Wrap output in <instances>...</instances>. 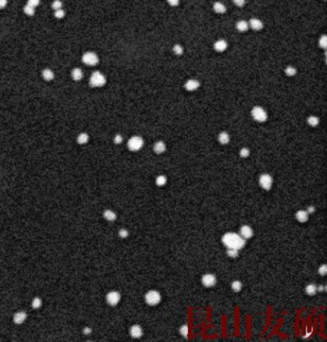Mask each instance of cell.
Segmentation results:
<instances>
[{"mask_svg":"<svg viewBox=\"0 0 327 342\" xmlns=\"http://www.w3.org/2000/svg\"><path fill=\"white\" fill-rule=\"evenodd\" d=\"M222 242L227 248H234V249H241L246 244V240L237 233L228 232L225 234L222 238Z\"/></svg>","mask_w":327,"mask_h":342,"instance_id":"1","label":"cell"},{"mask_svg":"<svg viewBox=\"0 0 327 342\" xmlns=\"http://www.w3.org/2000/svg\"><path fill=\"white\" fill-rule=\"evenodd\" d=\"M161 300L160 293L156 290H150L146 293L145 295V301L146 303L150 306H156L157 305Z\"/></svg>","mask_w":327,"mask_h":342,"instance_id":"2","label":"cell"},{"mask_svg":"<svg viewBox=\"0 0 327 342\" xmlns=\"http://www.w3.org/2000/svg\"><path fill=\"white\" fill-rule=\"evenodd\" d=\"M251 116L255 121H257L259 123L265 122L268 119L267 112L260 107H254L251 110Z\"/></svg>","mask_w":327,"mask_h":342,"instance_id":"3","label":"cell"},{"mask_svg":"<svg viewBox=\"0 0 327 342\" xmlns=\"http://www.w3.org/2000/svg\"><path fill=\"white\" fill-rule=\"evenodd\" d=\"M143 145H144V141L140 136H132L128 141V148L132 152H137L143 147Z\"/></svg>","mask_w":327,"mask_h":342,"instance_id":"4","label":"cell"},{"mask_svg":"<svg viewBox=\"0 0 327 342\" xmlns=\"http://www.w3.org/2000/svg\"><path fill=\"white\" fill-rule=\"evenodd\" d=\"M89 83H90V85L91 86H94V87L102 86V85H104V84H106V78H105V76H104L102 73L96 71V72H94L91 75Z\"/></svg>","mask_w":327,"mask_h":342,"instance_id":"5","label":"cell"},{"mask_svg":"<svg viewBox=\"0 0 327 342\" xmlns=\"http://www.w3.org/2000/svg\"><path fill=\"white\" fill-rule=\"evenodd\" d=\"M83 61L87 65H96L99 59L98 56L93 52H86L83 56Z\"/></svg>","mask_w":327,"mask_h":342,"instance_id":"6","label":"cell"},{"mask_svg":"<svg viewBox=\"0 0 327 342\" xmlns=\"http://www.w3.org/2000/svg\"><path fill=\"white\" fill-rule=\"evenodd\" d=\"M259 184L263 189L270 190L273 186V177L268 173H263L259 177Z\"/></svg>","mask_w":327,"mask_h":342,"instance_id":"7","label":"cell"},{"mask_svg":"<svg viewBox=\"0 0 327 342\" xmlns=\"http://www.w3.org/2000/svg\"><path fill=\"white\" fill-rule=\"evenodd\" d=\"M106 299H107V302H108V305L116 306L119 302H120L121 295H120V293L117 292V291H110L107 294Z\"/></svg>","mask_w":327,"mask_h":342,"instance_id":"8","label":"cell"},{"mask_svg":"<svg viewBox=\"0 0 327 342\" xmlns=\"http://www.w3.org/2000/svg\"><path fill=\"white\" fill-rule=\"evenodd\" d=\"M202 283L206 288L213 287V286H215L217 283L216 276L213 274H204L202 278Z\"/></svg>","mask_w":327,"mask_h":342,"instance_id":"9","label":"cell"},{"mask_svg":"<svg viewBox=\"0 0 327 342\" xmlns=\"http://www.w3.org/2000/svg\"><path fill=\"white\" fill-rule=\"evenodd\" d=\"M240 235L245 240H248L253 236V230L249 225H244L240 228Z\"/></svg>","mask_w":327,"mask_h":342,"instance_id":"10","label":"cell"},{"mask_svg":"<svg viewBox=\"0 0 327 342\" xmlns=\"http://www.w3.org/2000/svg\"><path fill=\"white\" fill-rule=\"evenodd\" d=\"M184 86L187 91H194L200 87V83L197 80H189L185 83Z\"/></svg>","mask_w":327,"mask_h":342,"instance_id":"11","label":"cell"},{"mask_svg":"<svg viewBox=\"0 0 327 342\" xmlns=\"http://www.w3.org/2000/svg\"><path fill=\"white\" fill-rule=\"evenodd\" d=\"M130 333L133 338H139L143 335V331L139 325H133L130 330Z\"/></svg>","mask_w":327,"mask_h":342,"instance_id":"12","label":"cell"},{"mask_svg":"<svg viewBox=\"0 0 327 342\" xmlns=\"http://www.w3.org/2000/svg\"><path fill=\"white\" fill-rule=\"evenodd\" d=\"M227 48V43L224 39H220V41H216L214 44V49L217 52H224Z\"/></svg>","mask_w":327,"mask_h":342,"instance_id":"13","label":"cell"},{"mask_svg":"<svg viewBox=\"0 0 327 342\" xmlns=\"http://www.w3.org/2000/svg\"><path fill=\"white\" fill-rule=\"evenodd\" d=\"M27 314L24 312H18L14 315V322L15 324H22L25 321Z\"/></svg>","mask_w":327,"mask_h":342,"instance_id":"14","label":"cell"},{"mask_svg":"<svg viewBox=\"0 0 327 342\" xmlns=\"http://www.w3.org/2000/svg\"><path fill=\"white\" fill-rule=\"evenodd\" d=\"M250 26L253 30H255V31H260L261 29H263V26H264V25H263V22L260 19H258V18H252L250 21Z\"/></svg>","mask_w":327,"mask_h":342,"instance_id":"15","label":"cell"},{"mask_svg":"<svg viewBox=\"0 0 327 342\" xmlns=\"http://www.w3.org/2000/svg\"><path fill=\"white\" fill-rule=\"evenodd\" d=\"M296 218L297 220L299 221V222H305L308 220L309 219V214L307 211L305 210H299L298 212H297L296 214Z\"/></svg>","mask_w":327,"mask_h":342,"instance_id":"16","label":"cell"},{"mask_svg":"<svg viewBox=\"0 0 327 342\" xmlns=\"http://www.w3.org/2000/svg\"><path fill=\"white\" fill-rule=\"evenodd\" d=\"M165 150H166V145L162 141H158L154 145V152L156 154H160L164 153Z\"/></svg>","mask_w":327,"mask_h":342,"instance_id":"17","label":"cell"},{"mask_svg":"<svg viewBox=\"0 0 327 342\" xmlns=\"http://www.w3.org/2000/svg\"><path fill=\"white\" fill-rule=\"evenodd\" d=\"M218 140L219 142L221 143L222 145H227L229 143L230 141V137H229V134L227 132H221L219 134V137H218Z\"/></svg>","mask_w":327,"mask_h":342,"instance_id":"18","label":"cell"},{"mask_svg":"<svg viewBox=\"0 0 327 342\" xmlns=\"http://www.w3.org/2000/svg\"><path fill=\"white\" fill-rule=\"evenodd\" d=\"M236 28L239 32H246V31H248V29H249V23L246 21H245V20H240V21L237 22Z\"/></svg>","mask_w":327,"mask_h":342,"instance_id":"19","label":"cell"},{"mask_svg":"<svg viewBox=\"0 0 327 342\" xmlns=\"http://www.w3.org/2000/svg\"><path fill=\"white\" fill-rule=\"evenodd\" d=\"M213 9H214L215 12L218 13V14H224L227 11L226 6L223 4L222 2H216V3H215L214 6H213Z\"/></svg>","mask_w":327,"mask_h":342,"instance_id":"20","label":"cell"},{"mask_svg":"<svg viewBox=\"0 0 327 342\" xmlns=\"http://www.w3.org/2000/svg\"><path fill=\"white\" fill-rule=\"evenodd\" d=\"M104 218L108 221H113L116 220V214L111 210H106L104 212Z\"/></svg>","mask_w":327,"mask_h":342,"instance_id":"21","label":"cell"},{"mask_svg":"<svg viewBox=\"0 0 327 342\" xmlns=\"http://www.w3.org/2000/svg\"><path fill=\"white\" fill-rule=\"evenodd\" d=\"M71 76H72V78L75 80V81H79V80H81L83 78V72H82L81 69L75 68V69H73L72 73H71Z\"/></svg>","mask_w":327,"mask_h":342,"instance_id":"22","label":"cell"},{"mask_svg":"<svg viewBox=\"0 0 327 342\" xmlns=\"http://www.w3.org/2000/svg\"><path fill=\"white\" fill-rule=\"evenodd\" d=\"M42 77H43L44 80H46V81H51V80L54 79L53 71H51L50 69H44L43 72H42Z\"/></svg>","mask_w":327,"mask_h":342,"instance_id":"23","label":"cell"},{"mask_svg":"<svg viewBox=\"0 0 327 342\" xmlns=\"http://www.w3.org/2000/svg\"><path fill=\"white\" fill-rule=\"evenodd\" d=\"M307 123L311 126H317L318 124H320V119H318L317 116H310L307 119Z\"/></svg>","mask_w":327,"mask_h":342,"instance_id":"24","label":"cell"},{"mask_svg":"<svg viewBox=\"0 0 327 342\" xmlns=\"http://www.w3.org/2000/svg\"><path fill=\"white\" fill-rule=\"evenodd\" d=\"M305 291H306L307 294H309V295H315L316 292L317 291V286L314 285V284L308 285L306 287V289H305Z\"/></svg>","mask_w":327,"mask_h":342,"instance_id":"25","label":"cell"},{"mask_svg":"<svg viewBox=\"0 0 327 342\" xmlns=\"http://www.w3.org/2000/svg\"><path fill=\"white\" fill-rule=\"evenodd\" d=\"M89 135H87L86 133H81L78 136V138H77V141H78V143L79 144H85V143H87V141H89Z\"/></svg>","mask_w":327,"mask_h":342,"instance_id":"26","label":"cell"},{"mask_svg":"<svg viewBox=\"0 0 327 342\" xmlns=\"http://www.w3.org/2000/svg\"><path fill=\"white\" fill-rule=\"evenodd\" d=\"M167 182V178L164 176H159L156 179V184L157 186H164Z\"/></svg>","mask_w":327,"mask_h":342,"instance_id":"27","label":"cell"},{"mask_svg":"<svg viewBox=\"0 0 327 342\" xmlns=\"http://www.w3.org/2000/svg\"><path fill=\"white\" fill-rule=\"evenodd\" d=\"M242 287H243V286H242V283L240 281H234V282H232V284H231V288H232V290L235 292L240 291L241 289H242Z\"/></svg>","mask_w":327,"mask_h":342,"instance_id":"28","label":"cell"},{"mask_svg":"<svg viewBox=\"0 0 327 342\" xmlns=\"http://www.w3.org/2000/svg\"><path fill=\"white\" fill-rule=\"evenodd\" d=\"M285 73H286L287 76H289V77L294 76L297 74V69L294 67H293V66H288L285 69Z\"/></svg>","mask_w":327,"mask_h":342,"instance_id":"29","label":"cell"},{"mask_svg":"<svg viewBox=\"0 0 327 342\" xmlns=\"http://www.w3.org/2000/svg\"><path fill=\"white\" fill-rule=\"evenodd\" d=\"M24 13L27 14V15H33L34 14H35V8L34 7H31L30 5H26V6H24Z\"/></svg>","mask_w":327,"mask_h":342,"instance_id":"30","label":"cell"},{"mask_svg":"<svg viewBox=\"0 0 327 342\" xmlns=\"http://www.w3.org/2000/svg\"><path fill=\"white\" fill-rule=\"evenodd\" d=\"M179 332L182 336H184L185 338L188 336V332H189V330H188V326L187 325H183L180 327L179 329Z\"/></svg>","mask_w":327,"mask_h":342,"instance_id":"31","label":"cell"},{"mask_svg":"<svg viewBox=\"0 0 327 342\" xmlns=\"http://www.w3.org/2000/svg\"><path fill=\"white\" fill-rule=\"evenodd\" d=\"M32 306H33V308L34 309H38V308H41V300L39 299V298H35L34 300H33V302H32Z\"/></svg>","mask_w":327,"mask_h":342,"instance_id":"32","label":"cell"},{"mask_svg":"<svg viewBox=\"0 0 327 342\" xmlns=\"http://www.w3.org/2000/svg\"><path fill=\"white\" fill-rule=\"evenodd\" d=\"M227 253V255L229 257H232V258H235V257L238 256V250L234 249V248H228Z\"/></svg>","mask_w":327,"mask_h":342,"instance_id":"33","label":"cell"},{"mask_svg":"<svg viewBox=\"0 0 327 342\" xmlns=\"http://www.w3.org/2000/svg\"><path fill=\"white\" fill-rule=\"evenodd\" d=\"M318 43H320V46L321 47V48L325 49L326 46H327V37H326V36H322L320 38V42Z\"/></svg>","mask_w":327,"mask_h":342,"instance_id":"34","label":"cell"},{"mask_svg":"<svg viewBox=\"0 0 327 342\" xmlns=\"http://www.w3.org/2000/svg\"><path fill=\"white\" fill-rule=\"evenodd\" d=\"M173 51H174V53L176 54V55H179H179H182L183 48H182L180 45H175L174 48H173Z\"/></svg>","mask_w":327,"mask_h":342,"instance_id":"35","label":"cell"},{"mask_svg":"<svg viewBox=\"0 0 327 342\" xmlns=\"http://www.w3.org/2000/svg\"><path fill=\"white\" fill-rule=\"evenodd\" d=\"M317 272H318V274H320V275L324 276V275L327 273V266H326V265H322V266H321L320 268H318V270H317Z\"/></svg>","mask_w":327,"mask_h":342,"instance_id":"36","label":"cell"},{"mask_svg":"<svg viewBox=\"0 0 327 342\" xmlns=\"http://www.w3.org/2000/svg\"><path fill=\"white\" fill-rule=\"evenodd\" d=\"M61 6H62V3L60 1V0H55V1L53 2V4H52V8H53L54 10H59V9H61Z\"/></svg>","mask_w":327,"mask_h":342,"instance_id":"37","label":"cell"},{"mask_svg":"<svg viewBox=\"0 0 327 342\" xmlns=\"http://www.w3.org/2000/svg\"><path fill=\"white\" fill-rule=\"evenodd\" d=\"M249 155H250V150H249V149L243 148V149L240 150V156H241V157L245 158V157H248Z\"/></svg>","mask_w":327,"mask_h":342,"instance_id":"38","label":"cell"},{"mask_svg":"<svg viewBox=\"0 0 327 342\" xmlns=\"http://www.w3.org/2000/svg\"><path fill=\"white\" fill-rule=\"evenodd\" d=\"M55 17L57 18H62L65 17V11L61 10V9H59V10H56L55 12Z\"/></svg>","mask_w":327,"mask_h":342,"instance_id":"39","label":"cell"},{"mask_svg":"<svg viewBox=\"0 0 327 342\" xmlns=\"http://www.w3.org/2000/svg\"><path fill=\"white\" fill-rule=\"evenodd\" d=\"M119 236H120L121 238H127L128 236H129V232H128V230H126V229H120L119 230Z\"/></svg>","mask_w":327,"mask_h":342,"instance_id":"40","label":"cell"},{"mask_svg":"<svg viewBox=\"0 0 327 342\" xmlns=\"http://www.w3.org/2000/svg\"><path fill=\"white\" fill-rule=\"evenodd\" d=\"M122 141H123V137H122V135H120V134H117L116 136L114 137L115 144H121Z\"/></svg>","mask_w":327,"mask_h":342,"instance_id":"41","label":"cell"},{"mask_svg":"<svg viewBox=\"0 0 327 342\" xmlns=\"http://www.w3.org/2000/svg\"><path fill=\"white\" fill-rule=\"evenodd\" d=\"M28 5H30L31 7H37L38 4H39V0H28Z\"/></svg>","mask_w":327,"mask_h":342,"instance_id":"42","label":"cell"},{"mask_svg":"<svg viewBox=\"0 0 327 342\" xmlns=\"http://www.w3.org/2000/svg\"><path fill=\"white\" fill-rule=\"evenodd\" d=\"M233 2L238 7H243L246 3V0H233Z\"/></svg>","mask_w":327,"mask_h":342,"instance_id":"43","label":"cell"},{"mask_svg":"<svg viewBox=\"0 0 327 342\" xmlns=\"http://www.w3.org/2000/svg\"><path fill=\"white\" fill-rule=\"evenodd\" d=\"M167 1H168L169 4L172 6H178L179 3V0H167Z\"/></svg>","mask_w":327,"mask_h":342,"instance_id":"44","label":"cell"},{"mask_svg":"<svg viewBox=\"0 0 327 342\" xmlns=\"http://www.w3.org/2000/svg\"><path fill=\"white\" fill-rule=\"evenodd\" d=\"M7 0H0V9H3L7 5Z\"/></svg>","mask_w":327,"mask_h":342,"instance_id":"45","label":"cell"},{"mask_svg":"<svg viewBox=\"0 0 327 342\" xmlns=\"http://www.w3.org/2000/svg\"><path fill=\"white\" fill-rule=\"evenodd\" d=\"M326 289H327L326 286H320V287H317V290H318V291H324V290H326Z\"/></svg>","mask_w":327,"mask_h":342,"instance_id":"46","label":"cell"},{"mask_svg":"<svg viewBox=\"0 0 327 342\" xmlns=\"http://www.w3.org/2000/svg\"><path fill=\"white\" fill-rule=\"evenodd\" d=\"M316 211V208L314 207V206H309L308 207V210H307V212H308V214H311V213H314Z\"/></svg>","mask_w":327,"mask_h":342,"instance_id":"47","label":"cell"},{"mask_svg":"<svg viewBox=\"0 0 327 342\" xmlns=\"http://www.w3.org/2000/svg\"><path fill=\"white\" fill-rule=\"evenodd\" d=\"M84 332L85 333V335H89V333L91 332V330H90L89 328H85V329H84Z\"/></svg>","mask_w":327,"mask_h":342,"instance_id":"48","label":"cell"}]
</instances>
